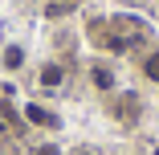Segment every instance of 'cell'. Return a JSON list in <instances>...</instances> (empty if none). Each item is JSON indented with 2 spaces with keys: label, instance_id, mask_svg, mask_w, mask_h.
<instances>
[{
  "label": "cell",
  "instance_id": "cell-6",
  "mask_svg": "<svg viewBox=\"0 0 159 155\" xmlns=\"http://www.w3.org/2000/svg\"><path fill=\"white\" fill-rule=\"evenodd\" d=\"M29 118H33V122H41V127H53V114H45L41 106H29Z\"/></svg>",
  "mask_w": 159,
  "mask_h": 155
},
{
  "label": "cell",
  "instance_id": "cell-3",
  "mask_svg": "<svg viewBox=\"0 0 159 155\" xmlns=\"http://www.w3.org/2000/svg\"><path fill=\"white\" fill-rule=\"evenodd\" d=\"M143 78L159 86V49H151V53L143 57Z\"/></svg>",
  "mask_w": 159,
  "mask_h": 155
},
{
  "label": "cell",
  "instance_id": "cell-7",
  "mask_svg": "<svg viewBox=\"0 0 159 155\" xmlns=\"http://www.w3.org/2000/svg\"><path fill=\"white\" fill-rule=\"evenodd\" d=\"M37 155H61V151H57L53 143H41V147H37Z\"/></svg>",
  "mask_w": 159,
  "mask_h": 155
},
{
  "label": "cell",
  "instance_id": "cell-1",
  "mask_svg": "<svg viewBox=\"0 0 159 155\" xmlns=\"http://www.w3.org/2000/svg\"><path fill=\"white\" fill-rule=\"evenodd\" d=\"M90 78H94V86H98V90H114V82H118V78H114V70H110V66H102V61L90 70Z\"/></svg>",
  "mask_w": 159,
  "mask_h": 155
},
{
  "label": "cell",
  "instance_id": "cell-4",
  "mask_svg": "<svg viewBox=\"0 0 159 155\" xmlns=\"http://www.w3.org/2000/svg\"><path fill=\"white\" fill-rule=\"evenodd\" d=\"M139 110V98L135 94H122V98H114V114H122V118H131Z\"/></svg>",
  "mask_w": 159,
  "mask_h": 155
},
{
  "label": "cell",
  "instance_id": "cell-8",
  "mask_svg": "<svg viewBox=\"0 0 159 155\" xmlns=\"http://www.w3.org/2000/svg\"><path fill=\"white\" fill-rule=\"evenodd\" d=\"M78 155H94V151H78Z\"/></svg>",
  "mask_w": 159,
  "mask_h": 155
},
{
  "label": "cell",
  "instance_id": "cell-5",
  "mask_svg": "<svg viewBox=\"0 0 159 155\" xmlns=\"http://www.w3.org/2000/svg\"><path fill=\"white\" fill-rule=\"evenodd\" d=\"M20 61H25V49H16V45H8V49H4V66H8V70H16Z\"/></svg>",
  "mask_w": 159,
  "mask_h": 155
},
{
  "label": "cell",
  "instance_id": "cell-2",
  "mask_svg": "<svg viewBox=\"0 0 159 155\" xmlns=\"http://www.w3.org/2000/svg\"><path fill=\"white\" fill-rule=\"evenodd\" d=\"M61 82H66V70H61L57 61H49V66L41 70V86H45V90H57Z\"/></svg>",
  "mask_w": 159,
  "mask_h": 155
}]
</instances>
